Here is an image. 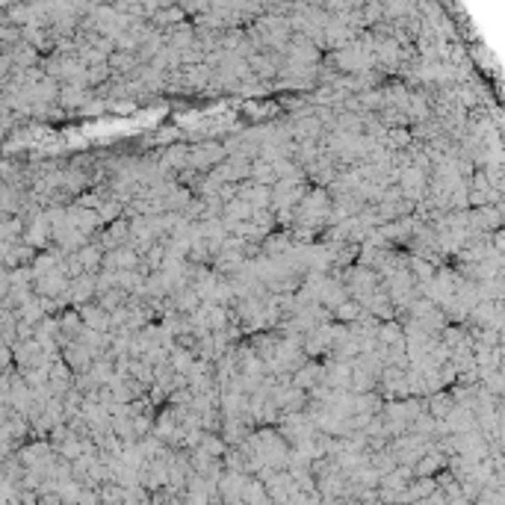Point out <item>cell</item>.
<instances>
[{"label": "cell", "instance_id": "obj_1", "mask_svg": "<svg viewBox=\"0 0 505 505\" xmlns=\"http://www.w3.org/2000/svg\"><path fill=\"white\" fill-rule=\"evenodd\" d=\"M452 408H455L452 393L437 390L435 396H432V402H428V417H432V420H446V417L452 414Z\"/></svg>", "mask_w": 505, "mask_h": 505}, {"label": "cell", "instance_id": "obj_2", "mask_svg": "<svg viewBox=\"0 0 505 505\" xmlns=\"http://www.w3.org/2000/svg\"><path fill=\"white\" fill-rule=\"evenodd\" d=\"M334 316L340 319V323H358V319L364 316V307L355 302V299H346V302H340L334 307Z\"/></svg>", "mask_w": 505, "mask_h": 505}]
</instances>
